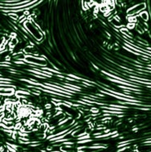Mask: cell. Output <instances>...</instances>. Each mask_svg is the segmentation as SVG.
<instances>
[{
  "mask_svg": "<svg viewBox=\"0 0 151 152\" xmlns=\"http://www.w3.org/2000/svg\"><path fill=\"white\" fill-rule=\"evenodd\" d=\"M146 8V4H139L130 7L127 10V14H128V17H134L136 15H139L140 12H141L142 11H144V9Z\"/></svg>",
  "mask_w": 151,
  "mask_h": 152,
  "instance_id": "cell-1",
  "label": "cell"
},
{
  "mask_svg": "<svg viewBox=\"0 0 151 152\" xmlns=\"http://www.w3.org/2000/svg\"><path fill=\"white\" fill-rule=\"evenodd\" d=\"M138 17H140L144 21H147L149 20V13H148L146 11H142L141 12L139 13Z\"/></svg>",
  "mask_w": 151,
  "mask_h": 152,
  "instance_id": "cell-2",
  "label": "cell"
},
{
  "mask_svg": "<svg viewBox=\"0 0 151 152\" xmlns=\"http://www.w3.org/2000/svg\"><path fill=\"white\" fill-rule=\"evenodd\" d=\"M0 77H1V75H0Z\"/></svg>",
  "mask_w": 151,
  "mask_h": 152,
  "instance_id": "cell-3",
  "label": "cell"
}]
</instances>
